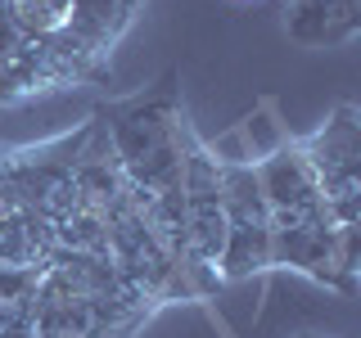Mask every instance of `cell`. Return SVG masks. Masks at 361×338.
Masks as SVG:
<instances>
[{"instance_id": "obj_3", "label": "cell", "mask_w": 361, "mask_h": 338, "mask_svg": "<svg viewBox=\"0 0 361 338\" xmlns=\"http://www.w3.org/2000/svg\"><path fill=\"white\" fill-rule=\"evenodd\" d=\"M180 217H185V244L195 266L217 275L226 248V194H221V163L199 135H190L185 163H180Z\"/></svg>"}, {"instance_id": "obj_8", "label": "cell", "mask_w": 361, "mask_h": 338, "mask_svg": "<svg viewBox=\"0 0 361 338\" xmlns=\"http://www.w3.org/2000/svg\"><path fill=\"white\" fill-rule=\"evenodd\" d=\"M0 5L27 41H54L73 18V0H0Z\"/></svg>"}, {"instance_id": "obj_1", "label": "cell", "mask_w": 361, "mask_h": 338, "mask_svg": "<svg viewBox=\"0 0 361 338\" xmlns=\"http://www.w3.org/2000/svg\"><path fill=\"white\" fill-rule=\"evenodd\" d=\"M221 194H226V248L217 262V280H253L271 270V208L262 199L253 163H221Z\"/></svg>"}, {"instance_id": "obj_2", "label": "cell", "mask_w": 361, "mask_h": 338, "mask_svg": "<svg viewBox=\"0 0 361 338\" xmlns=\"http://www.w3.org/2000/svg\"><path fill=\"white\" fill-rule=\"evenodd\" d=\"M321 180V199L343 230H361V122L353 104H338L321 131L298 140Z\"/></svg>"}, {"instance_id": "obj_4", "label": "cell", "mask_w": 361, "mask_h": 338, "mask_svg": "<svg viewBox=\"0 0 361 338\" xmlns=\"http://www.w3.org/2000/svg\"><path fill=\"white\" fill-rule=\"evenodd\" d=\"M253 172H257V185H262V199H267L271 217H298V212L325 208L321 180H316L312 158L302 154L298 140H285L271 154H262L253 163Z\"/></svg>"}, {"instance_id": "obj_10", "label": "cell", "mask_w": 361, "mask_h": 338, "mask_svg": "<svg viewBox=\"0 0 361 338\" xmlns=\"http://www.w3.org/2000/svg\"><path fill=\"white\" fill-rule=\"evenodd\" d=\"M302 338H316V334H302Z\"/></svg>"}, {"instance_id": "obj_9", "label": "cell", "mask_w": 361, "mask_h": 338, "mask_svg": "<svg viewBox=\"0 0 361 338\" xmlns=\"http://www.w3.org/2000/svg\"><path fill=\"white\" fill-rule=\"evenodd\" d=\"M18 41H27V37H18V27L9 23V14H5V5H0V59H5L9 50H14Z\"/></svg>"}, {"instance_id": "obj_6", "label": "cell", "mask_w": 361, "mask_h": 338, "mask_svg": "<svg viewBox=\"0 0 361 338\" xmlns=\"http://www.w3.org/2000/svg\"><path fill=\"white\" fill-rule=\"evenodd\" d=\"M285 32L307 50L343 45L361 32V0H289Z\"/></svg>"}, {"instance_id": "obj_7", "label": "cell", "mask_w": 361, "mask_h": 338, "mask_svg": "<svg viewBox=\"0 0 361 338\" xmlns=\"http://www.w3.org/2000/svg\"><path fill=\"white\" fill-rule=\"evenodd\" d=\"M145 0H73V18H68V32L77 41H86L90 50L109 54L118 50V41L127 37L140 18Z\"/></svg>"}, {"instance_id": "obj_5", "label": "cell", "mask_w": 361, "mask_h": 338, "mask_svg": "<svg viewBox=\"0 0 361 338\" xmlns=\"http://www.w3.org/2000/svg\"><path fill=\"white\" fill-rule=\"evenodd\" d=\"M59 90H68V77L45 41H18L0 59V108H18L32 99L59 95Z\"/></svg>"}]
</instances>
